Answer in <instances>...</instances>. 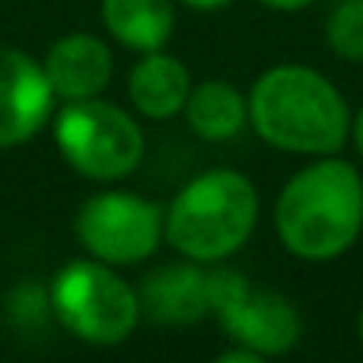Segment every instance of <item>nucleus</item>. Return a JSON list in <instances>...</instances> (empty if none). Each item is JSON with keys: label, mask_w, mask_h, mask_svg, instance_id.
Segmentation results:
<instances>
[{"label": "nucleus", "mask_w": 363, "mask_h": 363, "mask_svg": "<svg viewBox=\"0 0 363 363\" xmlns=\"http://www.w3.org/2000/svg\"><path fill=\"white\" fill-rule=\"evenodd\" d=\"M249 125L274 150L332 157L347 144L351 112L325 74L306 64H277L252 83Z\"/></svg>", "instance_id": "nucleus-1"}, {"label": "nucleus", "mask_w": 363, "mask_h": 363, "mask_svg": "<svg viewBox=\"0 0 363 363\" xmlns=\"http://www.w3.org/2000/svg\"><path fill=\"white\" fill-rule=\"evenodd\" d=\"M281 245L303 262H332L363 233V179L347 160L322 157L281 188L274 204Z\"/></svg>", "instance_id": "nucleus-2"}, {"label": "nucleus", "mask_w": 363, "mask_h": 363, "mask_svg": "<svg viewBox=\"0 0 363 363\" xmlns=\"http://www.w3.org/2000/svg\"><path fill=\"white\" fill-rule=\"evenodd\" d=\"M258 223V191L236 169L194 176L166 207V242L182 258L217 264L249 242Z\"/></svg>", "instance_id": "nucleus-3"}, {"label": "nucleus", "mask_w": 363, "mask_h": 363, "mask_svg": "<svg viewBox=\"0 0 363 363\" xmlns=\"http://www.w3.org/2000/svg\"><path fill=\"white\" fill-rule=\"evenodd\" d=\"M48 306L70 335L112 347L131 338L140 322L138 290L106 262H70L55 274Z\"/></svg>", "instance_id": "nucleus-4"}, {"label": "nucleus", "mask_w": 363, "mask_h": 363, "mask_svg": "<svg viewBox=\"0 0 363 363\" xmlns=\"http://www.w3.org/2000/svg\"><path fill=\"white\" fill-rule=\"evenodd\" d=\"M55 140L70 169L96 182L131 176L144 160V131L115 102L77 99L57 112Z\"/></svg>", "instance_id": "nucleus-5"}, {"label": "nucleus", "mask_w": 363, "mask_h": 363, "mask_svg": "<svg viewBox=\"0 0 363 363\" xmlns=\"http://www.w3.org/2000/svg\"><path fill=\"white\" fill-rule=\"evenodd\" d=\"M211 315L233 345L249 347L258 357L287 354L303 332L300 313L287 296L252 287L249 277L230 268L211 271Z\"/></svg>", "instance_id": "nucleus-6"}, {"label": "nucleus", "mask_w": 363, "mask_h": 363, "mask_svg": "<svg viewBox=\"0 0 363 363\" xmlns=\"http://www.w3.org/2000/svg\"><path fill=\"white\" fill-rule=\"evenodd\" d=\"M74 226L89 255L125 268L160 249L166 239V207L134 191H99L80 207Z\"/></svg>", "instance_id": "nucleus-7"}, {"label": "nucleus", "mask_w": 363, "mask_h": 363, "mask_svg": "<svg viewBox=\"0 0 363 363\" xmlns=\"http://www.w3.org/2000/svg\"><path fill=\"white\" fill-rule=\"evenodd\" d=\"M45 67L19 48H0V147L32 140L55 112Z\"/></svg>", "instance_id": "nucleus-8"}, {"label": "nucleus", "mask_w": 363, "mask_h": 363, "mask_svg": "<svg viewBox=\"0 0 363 363\" xmlns=\"http://www.w3.org/2000/svg\"><path fill=\"white\" fill-rule=\"evenodd\" d=\"M140 315L160 325H194L211 315V271L201 262L160 264L138 290Z\"/></svg>", "instance_id": "nucleus-9"}, {"label": "nucleus", "mask_w": 363, "mask_h": 363, "mask_svg": "<svg viewBox=\"0 0 363 363\" xmlns=\"http://www.w3.org/2000/svg\"><path fill=\"white\" fill-rule=\"evenodd\" d=\"M57 99H93L112 80V51L102 38L86 32H70L57 38L42 61Z\"/></svg>", "instance_id": "nucleus-10"}, {"label": "nucleus", "mask_w": 363, "mask_h": 363, "mask_svg": "<svg viewBox=\"0 0 363 363\" xmlns=\"http://www.w3.org/2000/svg\"><path fill=\"white\" fill-rule=\"evenodd\" d=\"M191 93V74L179 57L160 51H144L138 64L131 67L128 77V96L131 106L138 108L144 118L166 121L176 118L185 108V99Z\"/></svg>", "instance_id": "nucleus-11"}, {"label": "nucleus", "mask_w": 363, "mask_h": 363, "mask_svg": "<svg viewBox=\"0 0 363 363\" xmlns=\"http://www.w3.org/2000/svg\"><path fill=\"white\" fill-rule=\"evenodd\" d=\"M182 112L201 140L226 144L249 125V96L239 93L230 80H204L191 86Z\"/></svg>", "instance_id": "nucleus-12"}, {"label": "nucleus", "mask_w": 363, "mask_h": 363, "mask_svg": "<svg viewBox=\"0 0 363 363\" xmlns=\"http://www.w3.org/2000/svg\"><path fill=\"white\" fill-rule=\"evenodd\" d=\"M102 23L131 51H160L176 29L172 0H102Z\"/></svg>", "instance_id": "nucleus-13"}, {"label": "nucleus", "mask_w": 363, "mask_h": 363, "mask_svg": "<svg viewBox=\"0 0 363 363\" xmlns=\"http://www.w3.org/2000/svg\"><path fill=\"white\" fill-rule=\"evenodd\" d=\"M328 48L351 64L363 61V0H341L325 23Z\"/></svg>", "instance_id": "nucleus-14"}, {"label": "nucleus", "mask_w": 363, "mask_h": 363, "mask_svg": "<svg viewBox=\"0 0 363 363\" xmlns=\"http://www.w3.org/2000/svg\"><path fill=\"white\" fill-rule=\"evenodd\" d=\"M220 363H258L262 357H258L255 351H249V347H242V345H236L233 351H226V354H220L217 357Z\"/></svg>", "instance_id": "nucleus-15"}, {"label": "nucleus", "mask_w": 363, "mask_h": 363, "mask_svg": "<svg viewBox=\"0 0 363 363\" xmlns=\"http://www.w3.org/2000/svg\"><path fill=\"white\" fill-rule=\"evenodd\" d=\"M262 6H268V10H277V13H300L306 10L313 0H258Z\"/></svg>", "instance_id": "nucleus-16"}, {"label": "nucleus", "mask_w": 363, "mask_h": 363, "mask_svg": "<svg viewBox=\"0 0 363 363\" xmlns=\"http://www.w3.org/2000/svg\"><path fill=\"white\" fill-rule=\"evenodd\" d=\"M182 6H188V10L194 13H213V10H223V6H230L233 0H179Z\"/></svg>", "instance_id": "nucleus-17"}, {"label": "nucleus", "mask_w": 363, "mask_h": 363, "mask_svg": "<svg viewBox=\"0 0 363 363\" xmlns=\"http://www.w3.org/2000/svg\"><path fill=\"white\" fill-rule=\"evenodd\" d=\"M351 134H354V144H357V153L363 157V108L357 112V118L351 121Z\"/></svg>", "instance_id": "nucleus-18"}, {"label": "nucleus", "mask_w": 363, "mask_h": 363, "mask_svg": "<svg viewBox=\"0 0 363 363\" xmlns=\"http://www.w3.org/2000/svg\"><path fill=\"white\" fill-rule=\"evenodd\" d=\"M357 338H360V347H363V306H360V315H357Z\"/></svg>", "instance_id": "nucleus-19"}]
</instances>
